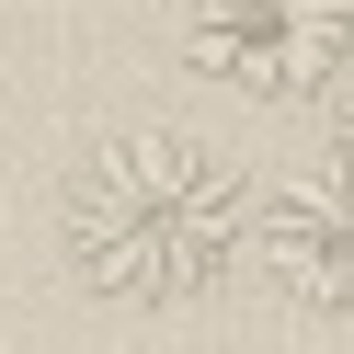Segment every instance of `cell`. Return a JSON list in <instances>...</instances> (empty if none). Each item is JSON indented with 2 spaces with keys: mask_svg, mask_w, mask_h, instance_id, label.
Here are the masks:
<instances>
[{
  "mask_svg": "<svg viewBox=\"0 0 354 354\" xmlns=\"http://www.w3.org/2000/svg\"><path fill=\"white\" fill-rule=\"evenodd\" d=\"M331 160H343V171H354V69H343V80H331Z\"/></svg>",
  "mask_w": 354,
  "mask_h": 354,
  "instance_id": "obj_4",
  "label": "cell"
},
{
  "mask_svg": "<svg viewBox=\"0 0 354 354\" xmlns=\"http://www.w3.org/2000/svg\"><path fill=\"white\" fill-rule=\"evenodd\" d=\"M252 252H263V274H274L297 308L354 320V171L331 160V171L274 183V206L252 217Z\"/></svg>",
  "mask_w": 354,
  "mask_h": 354,
  "instance_id": "obj_3",
  "label": "cell"
},
{
  "mask_svg": "<svg viewBox=\"0 0 354 354\" xmlns=\"http://www.w3.org/2000/svg\"><path fill=\"white\" fill-rule=\"evenodd\" d=\"M171 35L252 103H320L354 69V0H171Z\"/></svg>",
  "mask_w": 354,
  "mask_h": 354,
  "instance_id": "obj_2",
  "label": "cell"
},
{
  "mask_svg": "<svg viewBox=\"0 0 354 354\" xmlns=\"http://www.w3.org/2000/svg\"><path fill=\"white\" fill-rule=\"evenodd\" d=\"M57 229H69V263H80L92 297L183 308V297H206L240 263L252 194H240V171L217 160L206 138H183V126H126V138H103L92 160L69 171Z\"/></svg>",
  "mask_w": 354,
  "mask_h": 354,
  "instance_id": "obj_1",
  "label": "cell"
}]
</instances>
